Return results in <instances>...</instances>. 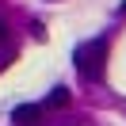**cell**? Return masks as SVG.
I'll use <instances>...</instances> for the list:
<instances>
[{
  "instance_id": "obj_3",
  "label": "cell",
  "mask_w": 126,
  "mask_h": 126,
  "mask_svg": "<svg viewBox=\"0 0 126 126\" xmlns=\"http://www.w3.org/2000/svg\"><path fill=\"white\" fill-rule=\"evenodd\" d=\"M61 107H69V88H54L46 95V111H61Z\"/></svg>"
},
{
  "instance_id": "obj_1",
  "label": "cell",
  "mask_w": 126,
  "mask_h": 126,
  "mask_svg": "<svg viewBox=\"0 0 126 126\" xmlns=\"http://www.w3.org/2000/svg\"><path fill=\"white\" fill-rule=\"evenodd\" d=\"M107 38H92V42H80L77 50H73V65H77V73L80 77H88V80H99V73H103V65H107Z\"/></svg>"
},
{
  "instance_id": "obj_5",
  "label": "cell",
  "mask_w": 126,
  "mask_h": 126,
  "mask_svg": "<svg viewBox=\"0 0 126 126\" xmlns=\"http://www.w3.org/2000/svg\"><path fill=\"white\" fill-rule=\"evenodd\" d=\"M118 16H126V0H122V8H118Z\"/></svg>"
},
{
  "instance_id": "obj_2",
  "label": "cell",
  "mask_w": 126,
  "mask_h": 126,
  "mask_svg": "<svg viewBox=\"0 0 126 126\" xmlns=\"http://www.w3.org/2000/svg\"><path fill=\"white\" fill-rule=\"evenodd\" d=\"M12 122H16V126H42V107H34V103H19V107L12 111Z\"/></svg>"
},
{
  "instance_id": "obj_4",
  "label": "cell",
  "mask_w": 126,
  "mask_h": 126,
  "mask_svg": "<svg viewBox=\"0 0 126 126\" xmlns=\"http://www.w3.org/2000/svg\"><path fill=\"white\" fill-rule=\"evenodd\" d=\"M0 42H8V23L0 19Z\"/></svg>"
}]
</instances>
